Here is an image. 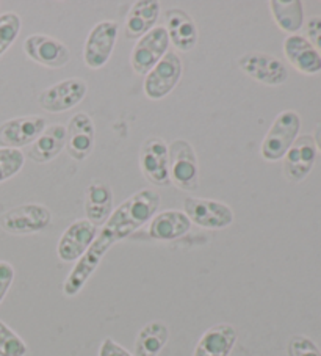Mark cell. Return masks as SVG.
Segmentation results:
<instances>
[{
  "instance_id": "24",
  "label": "cell",
  "mask_w": 321,
  "mask_h": 356,
  "mask_svg": "<svg viewBox=\"0 0 321 356\" xmlns=\"http://www.w3.org/2000/svg\"><path fill=\"white\" fill-rule=\"evenodd\" d=\"M271 15L282 32L295 35L304 26V8L301 0H271Z\"/></svg>"
},
{
  "instance_id": "27",
  "label": "cell",
  "mask_w": 321,
  "mask_h": 356,
  "mask_svg": "<svg viewBox=\"0 0 321 356\" xmlns=\"http://www.w3.org/2000/svg\"><path fill=\"white\" fill-rule=\"evenodd\" d=\"M27 343L7 323L0 321V356H26Z\"/></svg>"
},
{
  "instance_id": "29",
  "label": "cell",
  "mask_w": 321,
  "mask_h": 356,
  "mask_svg": "<svg viewBox=\"0 0 321 356\" xmlns=\"http://www.w3.org/2000/svg\"><path fill=\"white\" fill-rule=\"evenodd\" d=\"M288 356H321V350L315 342L302 334H296L288 341Z\"/></svg>"
},
{
  "instance_id": "9",
  "label": "cell",
  "mask_w": 321,
  "mask_h": 356,
  "mask_svg": "<svg viewBox=\"0 0 321 356\" xmlns=\"http://www.w3.org/2000/svg\"><path fill=\"white\" fill-rule=\"evenodd\" d=\"M182 76V61L172 51L158 61L156 67L145 79V95L152 101H160L168 96Z\"/></svg>"
},
{
  "instance_id": "31",
  "label": "cell",
  "mask_w": 321,
  "mask_h": 356,
  "mask_svg": "<svg viewBox=\"0 0 321 356\" xmlns=\"http://www.w3.org/2000/svg\"><path fill=\"white\" fill-rule=\"evenodd\" d=\"M15 281V267L7 261H0V303L3 302Z\"/></svg>"
},
{
  "instance_id": "20",
  "label": "cell",
  "mask_w": 321,
  "mask_h": 356,
  "mask_svg": "<svg viewBox=\"0 0 321 356\" xmlns=\"http://www.w3.org/2000/svg\"><path fill=\"white\" fill-rule=\"evenodd\" d=\"M160 3L157 0H138L132 5L126 16L124 33L129 40L141 38L156 27L160 16Z\"/></svg>"
},
{
  "instance_id": "17",
  "label": "cell",
  "mask_w": 321,
  "mask_h": 356,
  "mask_svg": "<svg viewBox=\"0 0 321 356\" xmlns=\"http://www.w3.org/2000/svg\"><path fill=\"white\" fill-rule=\"evenodd\" d=\"M170 36V42H172L177 51L190 52L193 51L199 40L197 26L187 11L182 8H171L165 13V26Z\"/></svg>"
},
{
  "instance_id": "23",
  "label": "cell",
  "mask_w": 321,
  "mask_h": 356,
  "mask_svg": "<svg viewBox=\"0 0 321 356\" xmlns=\"http://www.w3.org/2000/svg\"><path fill=\"white\" fill-rule=\"evenodd\" d=\"M66 137L67 132L63 124L47 126L44 132L30 146V159L36 163H47L54 161L66 148Z\"/></svg>"
},
{
  "instance_id": "2",
  "label": "cell",
  "mask_w": 321,
  "mask_h": 356,
  "mask_svg": "<svg viewBox=\"0 0 321 356\" xmlns=\"http://www.w3.org/2000/svg\"><path fill=\"white\" fill-rule=\"evenodd\" d=\"M301 129V116L293 110H286L276 116L273 124L265 135L261 154L268 162H277L283 159L298 138Z\"/></svg>"
},
{
  "instance_id": "22",
  "label": "cell",
  "mask_w": 321,
  "mask_h": 356,
  "mask_svg": "<svg viewBox=\"0 0 321 356\" xmlns=\"http://www.w3.org/2000/svg\"><path fill=\"white\" fill-rule=\"evenodd\" d=\"M113 213V192L107 184L92 182L86 188L85 216L92 225H104Z\"/></svg>"
},
{
  "instance_id": "30",
  "label": "cell",
  "mask_w": 321,
  "mask_h": 356,
  "mask_svg": "<svg viewBox=\"0 0 321 356\" xmlns=\"http://www.w3.org/2000/svg\"><path fill=\"white\" fill-rule=\"evenodd\" d=\"M312 47L321 55V17L313 16L306 22V36Z\"/></svg>"
},
{
  "instance_id": "28",
  "label": "cell",
  "mask_w": 321,
  "mask_h": 356,
  "mask_svg": "<svg viewBox=\"0 0 321 356\" xmlns=\"http://www.w3.org/2000/svg\"><path fill=\"white\" fill-rule=\"evenodd\" d=\"M24 163H26V157L21 149L0 148V184L19 173Z\"/></svg>"
},
{
  "instance_id": "15",
  "label": "cell",
  "mask_w": 321,
  "mask_h": 356,
  "mask_svg": "<svg viewBox=\"0 0 321 356\" xmlns=\"http://www.w3.org/2000/svg\"><path fill=\"white\" fill-rule=\"evenodd\" d=\"M317 161V148L311 135H301L283 156V173L290 182H301L311 173Z\"/></svg>"
},
{
  "instance_id": "33",
  "label": "cell",
  "mask_w": 321,
  "mask_h": 356,
  "mask_svg": "<svg viewBox=\"0 0 321 356\" xmlns=\"http://www.w3.org/2000/svg\"><path fill=\"white\" fill-rule=\"evenodd\" d=\"M313 143H315V148H317L321 152V122H318L317 126H315V132H313Z\"/></svg>"
},
{
  "instance_id": "26",
  "label": "cell",
  "mask_w": 321,
  "mask_h": 356,
  "mask_svg": "<svg viewBox=\"0 0 321 356\" xmlns=\"http://www.w3.org/2000/svg\"><path fill=\"white\" fill-rule=\"evenodd\" d=\"M22 21L19 15L8 11L0 15V57L8 51L21 32Z\"/></svg>"
},
{
  "instance_id": "32",
  "label": "cell",
  "mask_w": 321,
  "mask_h": 356,
  "mask_svg": "<svg viewBox=\"0 0 321 356\" xmlns=\"http://www.w3.org/2000/svg\"><path fill=\"white\" fill-rule=\"evenodd\" d=\"M99 356H133L129 350H126L112 337H105L101 347H99Z\"/></svg>"
},
{
  "instance_id": "12",
  "label": "cell",
  "mask_w": 321,
  "mask_h": 356,
  "mask_svg": "<svg viewBox=\"0 0 321 356\" xmlns=\"http://www.w3.org/2000/svg\"><path fill=\"white\" fill-rule=\"evenodd\" d=\"M46 127V120L38 115L5 121L0 124V148L21 149L24 146L33 145Z\"/></svg>"
},
{
  "instance_id": "14",
  "label": "cell",
  "mask_w": 321,
  "mask_h": 356,
  "mask_svg": "<svg viewBox=\"0 0 321 356\" xmlns=\"http://www.w3.org/2000/svg\"><path fill=\"white\" fill-rule=\"evenodd\" d=\"M97 236V226L80 218L67 226V229L60 237L57 245V254L63 262L79 261L94 242Z\"/></svg>"
},
{
  "instance_id": "4",
  "label": "cell",
  "mask_w": 321,
  "mask_h": 356,
  "mask_svg": "<svg viewBox=\"0 0 321 356\" xmlns=\"http://www.w3.org/2000/svg\"><path fill=\"white\" fill-rule=\"evenodd\" d=\"M51 222L52 212L46 206L36 204V202L13 207L0 216V228L8 234L16 236L35 234L46 229Z\"/></svg>"
},
{
  "instance_id": "6",
  "label": "cell",
  "mask_w": 321,
  "mask_h": 356,
  "mask_svg": "<svg viewBox=\"0 0 321 356\" xmlns=\"http://www.w3.org/2000/svg\"><path fill=\"white\" fill-rule=\"evenodd\" d=\"M185 216L195 223L206 229H224L236 220L232 209L221 201L195 198L188 196L183 201Z\"/></svg>"
},
{
  "instance_id": "1",
  "label": "cell",
  "mask_w": 321,
  "mask_h": 356,
  "mask_svg": "<svg viewBox=\"0 0 321 356\" xmlns=\"http://www.w3.org/2000/svg\"><path fill=\"white\" fill-rule=\"evenodd\" d=\"M160 195L152 188H141L115 209L112 216L102 225L101 231L88 251L77 261L63 284L66 297H76L83 289L86 281L96 272L99 264L116 242L122 241L140 229L157 213Z\"/></svg>"
},
{
  "instance_id": "10",
  "label": "cell",
  "mask_w": 321,
  "mask_h": 356,
  "mask_svg": "<svg viewBox=\"0 0 321 356\" xmlns=\"http://www.w3.org/2000/svg\"><path fill=\"white\" fill-rule=\"evenodd\" d=\"M140 168L154 186H170V152L165 140L152 137L145 141L140 151Z\"/></svg>"
},
{
  "instance_id": "7",
  "label": "cell",
  "mask_w": 321,
  "mask_h": 356,
  "mask_svg": "<svg viewBox=\"0 0 321 356\" xmlns=\"http://www.w3.org/2000/svg\"><path fill=\"white\" fill-rule=\"evenodd\" d=\"M118 22L102 21L96 24L85 41L83 60L90 70H101L108 63L118 38Z\"/></svg>"
},
{
  "instance_id": "5",
  "label": "cell",
  "mask_w": 321,
  "mask_h": 356,
  "mask_svg": "<svg viewBox=\"0 0 321 356\" xmlns=\"http://www.w3.org/2000/svg\"><path fill=\"white\" fill-rule=\"evenodd\" d=\"M170 49V36L163 26H156L141 36L132 49L131 65L137 74L147 76Z\"/></svg>"
},
{
  "instance_id": "21",
  "label": "cell",
  "mask_w": 321,
  "mask_h": 356,
  "mask_svg": "<svg viewBox=\"0 0 321 356\" xmlns=\"http://www.w3.org/2000/svg\"><path fill=\"white\" fill-rule=\"evenodd\" d=\"M191 228L190 218L182 211H163L156 213L149 223V236L156 241L170 242L187 234Z\"/></svg>"
},
{
  "instance_id": "13",
  "label": "cell",
  "mask_w": 321,
  "mask_h": 356,
  "mask_svg": "<svg viewBox=\"0 0 321 356\" xmlns=\"http://www.w3.org/2000/svg\"><path fill=\"white\" fill-rule=\"evenodd\" d=\"M24 52L35 63L52 67V70L63 67L71 60V52L65 42L42 33L27 36L24 41Z\"/></svg>"
},
{
  "instance_id": "16",
  "label": "cell",
  "mask_w": 321,
  "mask_h": 356,
  "mask_svg": "<svg viewBox=\"0 0 321 356\" xmlns=\"http://www.w3.org/2000/svg\"><path fill=\"white\" fill-rule=\"evenodd\" d=\"M66 151L74 161L82 162L91 154L96 143V127L88 113L79 112L66 127Z\"/></svg>"
},
{
  "instance_id": "3",
  "label": "cell",
  "mask_w": 321,
  "mask_h": 356,
  "mask_svg": "<svg viewBox=\"0 0 321 356\" xmlns=\"http://www.w3.org/2000/svg\"><path fill=\"white\" fill-rule=\"evenodd\" d=\"M170 179L183 192H195L199 186V163L190 141L177 138L168 146Z\"/></svg>"
},
{
  "instance_id": "18",
  "label": "cell",
  "mask_w": 321,
  "mask_h": 356,
  "mask_svg": "<svg viewBox=\"0 0 321 356\" xmlns=\"http://www.w3.org/2000/svg\"><path fill=\"white\" fill-rule=\"evenodd\" d=\"M238 339L237 328L231 323H218L201 336L193 356H229Z\"/></svg>"
},
{
  "instance_id": "11",
  "label": "cell",
  "mask_w": 321,
  "mask_h": 356,
  "mask_svg": "<svg viewBox=\"0 0 321 356\" xmlns=\"http://www.w3.org/2000/svg\"><path fill=\"white\" fill-rule=\"evenodd\" d=\"M86 93H88V85L82 79H66L42 91L40 106L49 113H63L82 102Z\"/></svg>"
},
{
  "instance_id": "19",
  "label": "cell",
  "mask_w": 321,
  "mask_h": 356,
  "mask_svg": "<svg viewBox=\"0 0 321 356\" xmlns=\"http://www.w3.org/2000/svg\"><path fill=\"white\" fill-rule=\"evenodd\" d=\"M283 54L295 70L313 76L321 71V55L301 35H290L283 41Z\"/></svg>"
},
{
  "instance_id": "8",
  "label": "cell",
  "mask_w": 321,
  "mask_h": 356,
  "mask_svg": "<svg viewBox=\"0 0 321 356\" xmlns=\"http://www.w3.org/2000/svg\"><path fill=\"white\" fill-rule=\"evenodd\" d=\"M238 67L246 76L254 79L256 82L279 87L288 79V71L282 61L274 55L265 52H248L238 58Z\"/></svg>"
},
{
  "instance_id": "25",
  "label": "cell",
  "mask_w": 321,
  "mask_h": 356,
  "mask_svg": "<svg viewBox=\"0 0 321 356\" xmlns=\"http://www.w3.org/2000/svg\"><path fill=\"white\" fill-rule=\"evenodd\" d=\"M168 337L170 330L163 322L154 321L145 325L135 341V356H158Z\"/></svg>"
}]
</instances>
